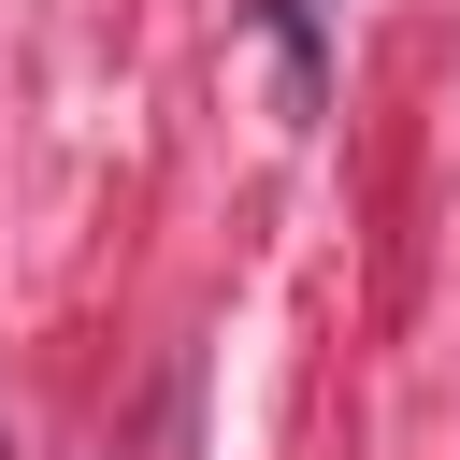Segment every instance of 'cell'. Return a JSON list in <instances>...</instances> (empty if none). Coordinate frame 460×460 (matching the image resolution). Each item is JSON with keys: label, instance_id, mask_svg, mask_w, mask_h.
Returning a JSON list of instances; mask_svg holds the SVG:
<instances>
[]
</instances>
